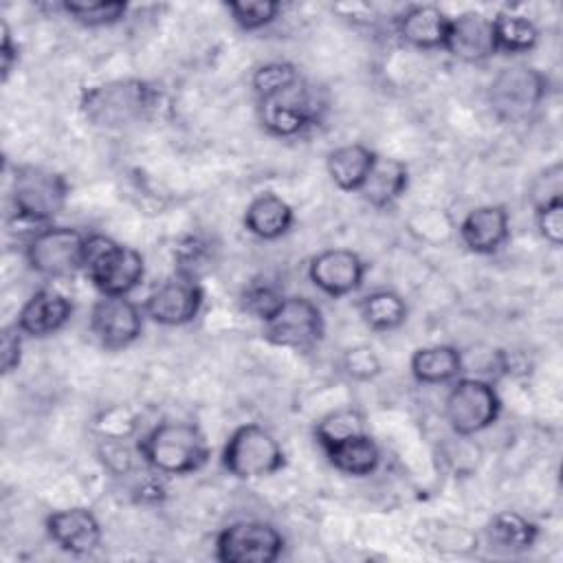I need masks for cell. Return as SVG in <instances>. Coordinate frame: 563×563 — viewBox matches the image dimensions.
Instances as JSON below:
<instances>
[{
    "label": "cell",
    "mask_w": 563,
    "mask_h": 563,
    "mask_svg": "<svg viewBox=\"0 0 563 563\" xmlns=\"http://www.w3.org/2000/svg\"><path fill=\"white\" fill-rule=\"evenodd\" d=\"M548 90L543 70L530 64L504 66L488 84V106L504 123H526L541 108Z\"/></svg>",
    "instance_id": "5b68a950"
},
{
    "label": "cell",
    "mask_w": 563,
    "mask_h": 563,
    "mask_svg": "<svg viewBox=\"0 0 563 563\" xmlns=\"http://www.w3.org/2000/svg\"><path fill=\"white\" fill-rule=\"evenodd\" d=\"M284 299L282 290L268 282V279H253L240 295V303L246 312H251L255 319L264 321Z\"/></svg>",
    "instance_id": "d6a6232c"
},
{
    "label": "cell",
    "mask_w": 563,
    "mask_h": 563,
    "mask_svg": "<svg viewBox=\"0 0 563 563\" xmlns=\"http://www.w3.org/2000/svg\"><path fill=\"white\" fill-rule=\"evenodd\" d=\"M501 411V398L493 380L482 376H460L453 380L446 400L444 416L455 435L471 438L488 429Z\"/></svg>",
    "instance_id": "9c48e42d"
},
{
    "label": "cell",
    "mask_w": 563,
    "mask_h": 563,
    "mask_svg": "<svg viewBox=\"0 0 563 563\" xmlns=\"http://www.w3.org/2000/svg\"><path fill=\"white\" fill-rule=\"evenodd\" d=\"M143 308L125 297H103L90 310V332L108 352L130 347L143 332Z\"/></svg>",
    "instance_id": "7c38bea8"
},
{
    "label": "cell",
    "mask_w": 563,
    "mask_h": 563,
    "mask_svg": "<svg viewBox=\"0 0 563 563\" xmlns=\"http://www.w3.org/2000/svg\"><path fill=\"white\" fill-rule=\"evenodd\" d=\"M398 37L420 51H438L444 46L449 15L435 4H409L394 20Z\"/></svg>",
    "instance_id": "d6986e66"
},
{
    "label": "cell",
    "mask_w": 563,
    "mask_h": 563,
    "mask_svg": "<svg viewBox=\"0 0 563 563\" xmlns=\"http://www.w3.org/2000/svg\"><path fill=\"white\" fill-rule=\"evenodd\" d=\"M376 152L363 143H345L328 152L325 156V169L330 180L341 189V191H352L358 194L363 183L367 180Z\"/></svg>",
    "instance_id": "7402d4cb"
},
{
    "label": "cell",
    "mask_w": 563,
    "mask_h": 563,
    "mask_svg": "<svg viewBox=\"0 0 563 563\" xmlns=\"http://www.w3.org/2000/svg\"><path fill=\"white\" fill-rule=\"evenodd\" d=\"M457 233L471 253L495 255L510 238V213L504 205L475 207L462 218Z\"/></svg>",
    "instance_id": "e0dca14e"
},
{
    "label": "cell",
    "mask_w": 563,
    "mask_h": 563,
    "mask_svg": "<svg viewBox=\"0 0 563 563\" xmlns=\"http://www.w3.org/2000/svg\"><path fill=\"white\" fill-rule=\"evenodd\" d=\"M561 196H563V169H561V163H554L545 167L539 176H534V180L530 183L528 198L532 209H537Z\"/></svg>",
    "instance_id": "d590c367"
},
{
    "label": "cell",
    "mask_w": 563,
    "mask_h": 563,
    "mask_svg": "<svg viewBox=\"0 0 563 563\" xmlns=\"http://www.w3.org/2000/svg\"><path fill=\"white\" fill-rule=\"evenodd\" d=\"M534 222L541 238L559 249L563 244V196L534 209Z\"/></svg>",
    "instance_id": "e575fe53"
},
{
    "label": "cell",
    "mask_w": 563,
    "mask_h": 563,
    "mask_svg": "<svg viewBox=\"0 0 563 563\" xmlns=\"http://www.w3.org/2000/svg\"><path fill=\"white\" fill-rule=\"evenodd\" d=\"M299 79H301V75L292 62L277 59V62H266L253 70L251 88L255 92V99H266V97L288 90Z\"/></svg>",
    "instance_id": "f546056e"
},
{
    "label": "cell",
    "mask_w": 563,
    "mask_h": 563,
    "mask_svg": "<svg viewBox=\"0 0 563 563\" xmlns=\"http://www.w3.org/2000/svg\"><path fill=\"white\" fill-rule=\"evenodd\" d=\"M202 303L205 290L198 279L176 273L145 297L143 312L158 325L180 328L200 314Z\"/></svg>",
    "instance_id": "4fadbf2b"
},
{
    "label": "cell",
    "mask_w": 563,
    "mask_h": 563,
    "mask_svg": "<svg viewBox=\"0 0 563 563\" xmlns=\"http://www.w3.org/2000/svg\"><path fill=\"white\" fill-rule=\"evenodd\" d=\"M86 235L75 227L48 224L31 233L24 257L33 273L46 279H64L84 268Z\"/></svg>",
    "instance_id": "ba28073f"
},
{
    "label": "cell",
    "mask_w": 563,
    "mask_h": 563,
    "mask_svg": "<svg viewBox=\"0 0 563 563\" xmlns=\"http://www.w3.org/2000/svg\"><path fill=\"white\" fill-rule=\"evenodd\" d=\"M244 229L260 240H279L295 222L292 207L273 191L257 194L244 209Z\"/></svg>",
    "instance_id": "44dd1931"
},
{
    "label": "cell",
    "mask_w": 563,
    "mask_h": 563,
    "mask_svg": "<svg viewBox=\"0 0 563 563\" xmlns=\"http://www.w3.org/2000/svg\"><path fill=\"white\" fill-rule=\"evenodd\" d=\"M341 367L352 380H374L383 372L380 356L369 345H352L341 356Z\"/></svg>",
    "instance_id": "836d02e7"
},
{
    "label": "cell",
    "mask_w": 563,
    "mask_h": 563,
    "mask_svg": "<svg viewBox=\"0 0 563 563\" xmlns=\"http://www.w3.org/2000/svg\"><path fill=\"white\" fill-rule=\"evenodd\" d=\"M365 273V260L352 249H325L308 262V279L332 299L356 292L363 286Z\"/></svg>",
    "instance_id": "5bb4252c"
},
{
    "label": "cell",
    "mask_w": 563,
    "mask_h": 563,
    "mask_svg": "<svg viewBox=\"0 0 563 563\" xmlns=\"http://www.w3.org/2000/svg\"><path fill=\"white\" fill-rule=\"evenodd\" d=\"M325 110L328 101L323 92L303 79L279 95L257 99V119L262 128L279 139H292L319 125Z\"/></svg>",
    "instance_id": "52a82bcc"
},
{
    "label": "cell",
    "mask_w": 563,
    "mask_h": 563,
    "mask_svg": "<svg viewBox=\"0 0 563 563\" xmlns=\"http://www.w3.org/2000/svg\"><path fill=\"white\" fill-rule=\"evenodd\" d=\"M323 453L339 473L352 475V477L372 475L380 464V449L367 431L350 435L323 449Z\"/></svg>",
    "instance_id": "cb8c5ba5"
},
{
    "label": "cell",
    "mask_w": 563,
    "mask_h": 563,
    "mask_svg": "<svg viewBox=\"0 0 563 563\" xmlns=\"http://www.w3.org/2000/svg\"><path fill=\"white\" fill-rule=\"evenodd\" d=\"M442 51L464 64H482L497 55L490 18L479 11H462L449 18Z\"/></svg>",
    "instance_id": "2e32d148"
},
{
    "label": "cell",
    "mask_w": 563,
    "mask_h": 563,
    "mask_svg": "<svg viewBox=\"0 0 563 563\" xmlns=\"http://www.w3.org/2000/svg\"><path fill=\"white\" fill-rule=\"evenodd\" d=\"M73 317V301L57 288L35 290L20 308L15 325L24 336L44 339L59 332Z\"/></svg>",
    "instance_id": "ac0fdd59"
},
{
    "label": "cell",
    "mask_w": 563,
    "mask_h": 563,
    "mask_svg": "<svg viewBox=\"0 0 563 563\" xmlns=\"http://www.w3.org/2000/svg\"><path fill=\"white\" fill-rule=\"evenodd\" d=\"M99 460L112 475H128L132 471V451L125 446V442L101 440Z\"/></svg>",
    "instance_id": "8d00e7d4"
},
{
    "label": "cell",
    "mask_w": 563,
    "mask_h": 563,
    "mask_svg": "<svg viewBox=\"0 0 563 563\" xmlns=\"http://www.w3.org/2000/svg\"><path fill=\"white\" fill-rule=\"evenodd\" d=\"M407 303L405 299L389 288H378L361 297L358 314L363 323L374 332H391L398 330L407 321Z\"/></svg>",
    "instance_id": "4316f807"
},
{
    "label": "cell",
    "mask_w": 563,
    "mask_h": 563,
    "mask_svg": "<svg viewBox=\"0 0 563 563\" xmlns=\"http://www.w3.org/2000/svg\"><path fill=\"white\" fill-rule=\"evenodd\" d=\"M81 271L103 297H125L141 286L145 277V260L132 246L103 233H88Z\"/></svg>",
    "instance_id": "277c9868"
},
{
    "label": "cell",
    "mask_w": 563,
    "mask_h": 563,
    "mask_svg": "<svg viewBox=\"0 0 563 563\" xmlns=\"http://www.w3.org/2000/svg\"><path fill=\"white\" fill-rule=\"evenodd\" d=\"M136 455L156 475H189L200 471L211 449L205 431L187 420H161L136 440Z\"/></svg>",
    "instance_id": "6da1fadb"
},
{
    "label": "cell",
    "mask_w": 563,
    "mask_h": 563,
    "mask_svg": "<svg viewBox=\"0 0 563 563\" xmlns=\"http://www.w3.org/2000/svg\"><path fill=\"white\" fill-rule=\"evenodd\" d=\"M488 541L506 552H526L539 539V526L517 510H501L486 523Z\"/></svg>",
    "instance_id": "484cf974"
},
{
    "label": "cell",
    "mask_w": 563,
    "mask_h": 563,
    "mask_svg": "<svg viewBox=\"0 0 563 563\" xmlns=\"http://www.w3.org/2000/svg\"><path fill=\"white\" fill-rule=\"evenodd\" d=\"M407 187H409V167L400 158L378 154L358 194L369 207L389 209L405 196Z\"/></svg>",
    "instance_id": "ffe728a7"
},
{
    "label": "cell",
    "mask_w": 563,
    "mask_h": 563,
    "mask_svg": "<svg viewBox=\"0 0 563 563\" xmlns=\"http://www.w3.org/2000/svg\"><path fill=\"white\" fill-rule=\"evenodd\" d=\"M70 185L64 174L42 165H18L11 176L9 198L15 218L24 224L48 227L64 211Z\"/></svg>",
    "instance_id": "3957f363"
},
{
    "label": "cell",
    "mask_w": 563,
    "mask_h": 563,
    "mask_svg": "<svg viewBox=\"0 0 563 563\" xmlns=\"http://www.w3.org/2000/svg\"><path fill=\"white\" fill-rule=\"evenodd\" d=\"M59 9L77 24L88 29L112 26L128 15L130 4L123 0H64Z\"/></svg>",
    "instance_id": "83f0119b"
},
{
    "label": "cell",
    "mask_w": 563,
    "mask_h": 563,
    "mask_svg": "<svg viewBox=\"0 0 563 563\" xmlns=\"http://www.w3.org/2000/svg\"><path fill=\"white\" fill-rule=\"evenodd\" d=\"M325 334V321L321 308L303 297L290 295L262 321V336L275 347L312 350Z\"/></svg>",
    "instance_id": "30bf717a"
},
{
    "label": "cell",
    "mask_w": 563,
    "mask_h": 563,
    "mask_svg": "<svg viewBox=\"0 0 563 563\" xmlns=\"http://www.w3.org/2000/svg\"><path fill=\"white\" fill-rule=\"evenodd\" d=\"M284 548V534L257 519L233 521L216 537V559L222 563H275Z\"/></svg>",
    "instance_id": "8fae6325"
},
{
    "label": "cell",
    "mask_w": 563,
    "mask_h": 563,
    "mask_svg": "<svg viewBox=\"0 0 563 563\" xmlns=\"http://www.w3.org/2000/svg\"><path fill=\"white\" fill-rule=\"evenodd\" d=\"M365 431H367L365 416L354 407H341L330 411L314 424V440L323 451L350 435L365 433Z\"/></svg>",
    "instance_id": "f1b7e54d"
},
{
    "label": "cell",
    "mask_w": 563,
    "mask_h": 563,
    "mask_svg": "<svg viewBox=\"0 0 563 563\" xmlns=\"http://www.w3.org/2000/svg\"><path fill=\"white\" fill-rule=\"evenodd\" d=\"M139 424L141 422L136 409H132L130 405H112L95 416L92 431L99 435V440L125 442L136 435Z\"/></svg>",
    "instance_id": "4dcf8cb0"
},
{
    "label": "cell",
    "mask_w": 563,
    "mask_h": 563,
    "mask_svg": "<svg viewBox=\"0 0 563 563\" xmlns=\"http://www.w3.org/2000/svg\"><path fill=\"white\" fill-rule=\"evenodd\" d=\"M158 97V88L147 79L121 77L86 88L79 97V110L95 128L125 130L145 121Z\"/></svg>",
    "instance_id": "7a4b0ae2"
},
{
    "label": "cell",
    "mask_w": 563,
    "mask_h": 563,
    "mask_svg": "<svg viewBox=\"0 0 563 563\" xmlns=\"http://www.w3.org/2000/svg\"><path fill=\"white\" fill-rule=\"evenodd\" d=\"M224 7L242 31H260L275 22L282 11V4L275 0H233Z\"/></svg>",
    "instance_id": "1f68e13d"
},
{
    "label": "cell",
    "mask_w": 563,
    "mask_h": 563,
    "mask_svg": "<svg viewBox=\"0 0 563 563\" xmlns=\"http://www.w3.org/2000/svg\"><path fill=\"white\" fill-rule=\"evenodd\" d=\"M44 530L59 550L75 556L95 552L103 539V528L97 515L86 506H70L51 512L44 519Z\"/></svg>",
    "instance_id": "9a60e30c"
},
{
    "label": "cell",
    "mask_w": 563,
    "mask_h": 563,
    "mask_svg": "<svg viewBox=\"0 0 563 563\" xmlns=\"http://www.w3.org/2000/svg\"><path fill=\"white\" fill-rule=\"evenodd\" d=\"M22 332L20 328L13 323V325H7L2 330V343H0V363H2V374H11L13 369L20 367V361H22Z\"/></svg>",
    "instance_id": "74e56055"
},
{
    "label": "cell",
    "mask_w": 563,
    "mask_h": 563,
    "mask_svg": "<svg viewBox=\"0 0 563 563\" xmlns=\"http://www.w3.org/2000/svg\"><path fill=\"white\" fill-rule=\"evenodd\" d=\"M220 464L235 479H262L286 466V453L266 427L246 422L235 427L227 438Z\"/></svg>",
    "instance_id": "8992f818"
},
{
    "label": "cell",
    "mask_w": 563,
    "mask_h": 563,
    "mask_svg": "<svg viewBox=\"0 0 563 563\" xmlns=\"http://www.w3.org/2000/svg\"><path fill=\"white\" fill-rule=\"evenodd\" d=\"M493 22V40L495 53L501 55H523L530 53L539 44V26L523 13L515 11H499Z\"/></svg>",
    "instance_id": "d4e9b609"
},
{
    "label": "cell",
    "mask_w": 563,
    "mask_h": 563,
    "mask_svg": "<svg viewBox=\"0 0 563 563\" xmlns=\"http://www.w3.org/2000/svg\"><path fill=\"white\" fill-rule=\"evenodd\" d=\"M20 59V46L11 35V29L7 22L0 24V73H2V81L9 79L13 66Z\"/></svg>",
    "instance_id": "f35d334b"
},
{
    "label": "cell",
    "mask_w": 563,
    "mask_h": 563,
    "mask_svg": "<svg viewBox=\"0 0 563 563\" xmlns=\"http://www.w3.org/2000/svg\"><path fill=\"white\" fill-rule=\"evenodd\" d=\"M411 376L422 385L453 383L464 372V354L455 345L435 343L418 347L409 361Z\"/></svg>",
    "instance_id": "603a6c76"
}]
</instances>
